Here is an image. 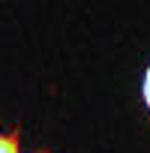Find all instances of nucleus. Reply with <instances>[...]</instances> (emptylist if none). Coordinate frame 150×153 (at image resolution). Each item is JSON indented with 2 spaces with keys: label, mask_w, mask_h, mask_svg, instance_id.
I'll list each match as a JSON object with an SVG mask.
<instances>
[{
  "label": "nucleus",
  "mask_w": 150,
  "mask_h": 153,
  "mask_svg": "<svg viewBox=\"0 0 150 153\" xmlns=\"http://www.w3.org/2000/svg\"><path fill=\"white\" fill-rule=\"evenodd\" d=\"M0 153H18V141L12 135H0Z\"/></svg>",
  "instance_id": "nucleus-1"
},
{
  "label": "nucleus",
  "mask_w": 150,
  "mask_h": 153,
  "mask_svg": "<svg viewBox=\"0 0 150 153\" xmlns=\"http://www.w3.org/2000/svg\"><path fill=\"white\" fill-rule=\"evenodd\" d=\"M141 96H144V105H147V111H150V66H147V72H144V84H141Z\"/></svg>",
  "instance_id": "nucleus-2"
}]
</instances>
